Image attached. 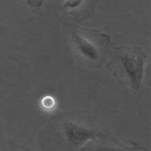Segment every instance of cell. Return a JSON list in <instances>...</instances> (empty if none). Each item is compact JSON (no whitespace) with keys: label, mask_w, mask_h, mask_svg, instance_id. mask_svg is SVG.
<instances>
[{"label":"cell","mask_w":151,"mask_h":151,"mask_svg":"<svg viewBox=\"0 0 151 151\" xmlns=\"http://www.w3.org/2000/svg\"><path fill=\"white\" fill-rule=\"evenodd\" d=\"M83 0H66L64 2V7L67 10H73L78 8Z\"/></svg>","instance_id":"5b68a950"},{"label":"cell","mask_w":151,"mask_h":151,"mask_svg":"<svg viewBox=\"0 0 151 151\" xmlns=\"http://www.w3.org/2000/svg\"><path fill=\"white\" fill-rule=\"evenodd\" d=\"M145 65V53L138 47L118 48L113 53L110 62L117 77L135 91L142 86Z\"/></svg>","instance_id":"6da1fadb"},{"label":"cell","mask_w":151,"mask_h":151,"mask_svg":"<svg viewBox=\"0 0 151 151\" xmlns=\"http://www.w3.org/2000/svg\"><path fill=\"white\" fill-rule=\"evenodd\" d=\"M73 40L78 52L83 58L93 62H99L101 59V47L98 46V42L94 38L81 33H75Z\"/></svg>","instance_id":"7a4b0ae2"},{"label":"cell","mask_w":151,"mask_h":151,"mask_svg":"<svg viewBox=\"0 0 151 151\" xmlns=\"http://www.w3.org/2000/svg\"><path fill=\"white\" fill-rule=\"evenodd\" d=\"M64 135L69 142H71L73 145L82 146L86 142L98 139L100 133L69 122H66L64 125Z\"/></svg>","instance_id":"3957f363"},{"label":"cell","mask_w":151,"mask_h":151,"mask_svg":"<svg viewBox=\"0 0 151 151\" xmlns=\"http://www.w3.org/2000/svg\"><path fill=\"white\" fill-rule=\"evenodd\" d=\"M81 151H124L119 145L106 144L102 142H97V140H92L82 145Z\"/></svg>","instance_id":"277c9868"}]
</instances>
